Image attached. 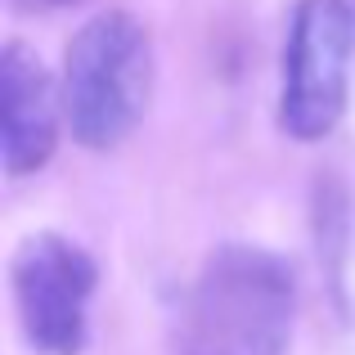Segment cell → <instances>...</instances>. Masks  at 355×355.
<instances>
[{
    "label": "cell",
    "instance_id": "cell-1",
    "mask_svg": "<svg viewBox=\"0 0 355 355\" xmlns=\"http://www.w3.org/2000/svg\"><path fill=\"white\" fill-rule=\"evenodd\" d=\"M297 284L266 248L225 243L193 275L171 324V355H284Z\"/></svg>",
    "mask_w": 355,
    "mask_h": 355
},
{
    "label": "cell",
    "instance_id": "cell-4",
    "mask_svg": "<svg viewBox=\"0 0 355 355\" xmlns=\"http://www.w3.org/2000/svg\"><path fill=\"white\" fill-rule=\"evenodd\" d=\"M99 266L59 234H32L14 252V302L23 333L45 355H81Z\"/></svg>",
    "mask_w": 355,
    "mask_h": 355
},
{
    "label": "cell",
    "instance_id": "cell-6",
    "mask_svg": "<svg viewBox=\"0 0 355 355\" xmlns=\"http://www.w3.org/2000/svg\"><path fill=\"white\" fill-rule=\"evenodd\" d=\"M18 14H50V9H68V5H81V0H9Z\"/></svg>",
    "mask_w": 355,
    "mask_h": 355
},
{
    "label": "cell",
    "instance_id": "cell-2",
    "mask_svg": "<svg viewBox=\"0 0 355 355\" xmlns=\"http://www.w3.org/2000/svg\"><path fill=\"white\" fill-rule=\"evenodd\" d=\"M63 121L81 148H113L153 99V36L126 9L95 14L63 54Z\"/></svg>",
    "mask_w": 355,
    "mask_h": 355
},
{
    "label": "cell",
    "instance_id": "cell-5",
    "mask_svg": "<svg viewBox=\"0 0 355 355\" xmlns=\"http://www.w3.org/2000/svg\"><path fill=\"white\" fill-rule=\"evenodd\" d=\"M63 90L23 41L0 54V157L9 175H32L59 144Z\"/></svg>",
    "mask_w": 355,
    "mask_h": 355
},
{
    "label": "cell",
    "instance_id": "cell-3",
    "mask_svg": "<svg viewBox=\"0 0 355 355\" xmlns=\"http://www.w3.org/2000/svg\"><path fill=\"white\" fill-rule=\"evenodd\" d=\"M355 50L351 0H302L293 9L284 45V90H279V126L293 139H324L347 113Z\"/></svg>",
    "mask_w": 355,
    "mask_h": 355
}]
</instances>
